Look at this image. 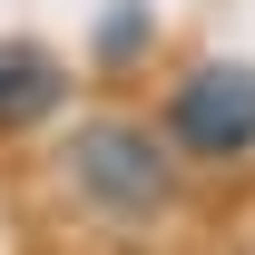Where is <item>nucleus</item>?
I'll use <instances>...</instances> for the list:
<instances>
[{"instance_id": "nucleus-1", "label": "nucleus", "mask_w": 255, "mask_h": 255, "mask_svg": "<svg viewBox=\"0 0 255 255\" xmlns=\"http://www.w3.org/2000/svg\"><path fill=\"white\" fill-rule=\"evenodd\" d=\"M59 196L89 226H167L187 196V157L167 147L157 108H98L59 128Z\"/></svg>"}, {"instance_id": "nucleus-2", "label": "nucleus", "mask_w": 255, "mask_h": 255, "mask_svg": "<svg viewBox=\"0 0 255 255\" xmlns=\"http://www.w3.org/2000/svg\"><path fill=\"white\" fill-rule=\"evenodd\" d=\"M157 128L187 167H246L255 157V59H196L167 79Z\"/></svg>"}, {"instance_id": "nucleus-3", "label": "nucleus", "mask_w": 255, "mask_h": 255, "mask_svg": "<svg viewBox=\"0 0 255 255\" xmlns=\"http://www.w3.org/2000/svg\"><path fill=\"white\" fill-rule=\"evenodd\" d=\"M69 118V59L30 30H0V137H39Z\"/></svg>"}, {"instance_id": "nucleus-4", "label": "nucleus", "mask_w": 255, "mask_h": 255, "mask_svg": "<svg viewBox=\"0 0 255 255\" xmlns=\"http://www.w3.org/2000/svg\"><path fill=\"white\" fill-rule=\"evenodd\" d=\"M147 59V0H118L98 20V69H137Z\"/></svg>"}]
</instances>
